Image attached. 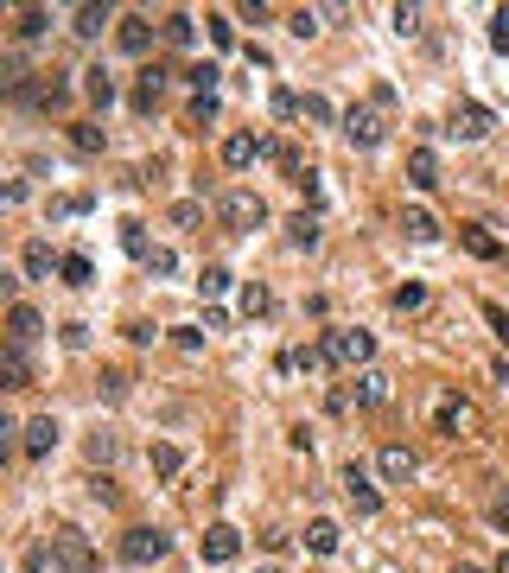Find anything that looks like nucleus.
Segmentation results:
<instances>
[{"label":"nucleus","mask_w":509,"mask_h":573,"mask_svg":"<svg viewBox=\"0 0 509 573\" xmlns=\"http://www.w3.org/2000/svg\"><path fill=\"white\" fill-rule=\"evenodd\" d=\"M121 249H128V255H140V262H147V236H140V223H121Z\"/></svg>","instance_id":"nucleus-39"},{"label":"nucleus","mask_w":509,"mask_h":573,"mask_svg":"<svg viewBox=\"0 0 509 573\" xmlns=\"http://www.w3.org/2000/svg\"><path fill=\"white\" fill-rule=\"evenodd\" d=\"M242 312H249V319H268V312H274V293L261 287V281H249V287H242Z\"/></svg>","instance_id":"nucleus-28"},{"label":"nucleus","mask_w":509,"mask_h":573,"mask_svg":"<svg viewBox=\"0 0 509 573\" xmlns=\"http://www.w3.org/2000/svg\"><path fill=\"white\" fill-rule=\"evenodd\" d=\"M287 242H293V249H319V217H312V211L287 217Z\"/></svg>","instance_id":"nucleus-26"},{"label":"nucleus","mask_w":509,"mask_h":573,"mask_svg":"<svg viewBox=\"0 0 509 573\" xmlns=\"http://www.w3.org/2000/svg\"><path fill=\"white\" fill-rule=\"evenodd\" d=\"M172 344H179V351H204V332L198 325H172Z\"/></svg>","instance_id":"nucleus-43"},{"label":"nucleus","mask_w":509,"mask_h":573,"mask_svg":"<svg viewBox=\"0 0 509 573\" xmlns=\"http://www.w3.org/2000/svg\"><path fill=\"white\" fill-rule=\"evenodd\" d=\"M20 268L32 274V281H51V268H64V262H58V255H51V242H26Z\"/></svg>","instance_id":"nucleus-21"},{"label":"nucleus","mask_w":509,"mask_h":573,"mask_svg":"<svg viewBox=\"0 0 509 573\" xmlns=\"http://www.w3.org/2000/svg\"><path fill=\"white\" fill-rule=\"evenodd\" d=\"M376 465H382V478H389V484H408V478L420 472V459L408 453V446H382V459H376Z\"/></svg>","instance_id":"nucleus-16"},{"label":"nucleus","mask_w":509,"mask_h":573,"mask_svg":"<svg viewBox=\"0 0 509 573\" xmlns=\"http://www.w3.org/2000/svg\"><path fill=\"white\" fill-rule=\"evenodd\" d=\"M83 96H90L96 109H109V102H115V77L102 71V64H90V71H83Z\"/></svg>","instance_id":"nucleus-25"},{"label":"nucleus","mask_w":509,"mask_h":573,"mask_svg":"<svg viewBox=\"0 0 509 573\" xmlns=\"http://www.w3.org/2000/svg\"><path fill=\"white\" fill-rule=\"evenodd\" d=\"M198 554H204V567H230L236 554H242V529L210 523V529H204V542H198Z\"/></svg>","instance_id":"nucleus-7"},{"label":"nucleus","mask_w":509,"mask_h":573,"mask_svg":"<svg viewBox=\"0 0 509 573\" xmlns=\"http://www.w3.org/2000/svg\"><path fill=\"white\" fill-rule=\"evenodd\" d=\"M338 484H344V497H350V510H357V516H376V510H382V491L370 484V472H363L357 459L344 465V478H338Z\"/></svg>","instance_id":"nucleus-8"},{"label":"nucleus","mask_w":509,"mask_h":573,"mask_svg":"<svg viewBox=\"0 0 509 573\" xmlns=\"http://www.w3.org/2000/svg\"><path fill=\"white\" fill-rule=\"evenodd\" d=\"M325 351L338 370H370L376 357V332H357V325H344V332H325Z\"/></svg>","instance_id":"nucleus-3"},{"label":"nucleus","mask_w":509,"mask_h":573,"mask_svg":"<svg viewBox=\"0 0 509 573\" xmlns=\"http://www.w3.org/2000/svg\"><path fill=\"white\" fill-rule=\"evenodd\" d=\"M389 395H395V382H389V370H376V363H370V370H357V382H350V402H357V408H382Z\"/></svg>","instance_id":"nucleus-9"},{"label":"nucleus","mask_w":509,"mask_h":573,"mask_svg":"<svg viewBox=\"0 0 509 573\" xmlns=\"http://www.w3.org/2000/svg\"><path fill=\"white\" fill-rule=\"evenodd\" d=\"M58 274H64V287H90V274H96V268H90V255H64V268H58Z\"/></svg>","instance_id":"nucleus-32"},{"label":"nucleus","mask_w":509,"mask_h":573,"mask_svg":"<svg viewBox=\"0 0 509 573\" xmlns=\"http://www.w3.org/2000/svg\"><path fill=\"white\" fill-rule=\"evenodd\" d=\"M484 325H490V332H497V338L509 344V312H503L497 300H484Z\"/></svg>","instance_id":"nucleus-42"},{"label":"nucleus","mask_w":509,"mask_h":573,"mask_svg":"<svg viewBox=\"0 0 509 573\" xmlns=\"http://www.w3.org/2000/svg\"><path fill=\"white\" fill-rule=\"evenodd\" d=\"M32 338H45V319H39V306L13 300V306H7V344H32Z\"/></svg>","instance_id":"nucleus-10"},{"label":"nucleus","mask_w":509,"mask_h":573,"mask_svg":"<svg viewBox=\"0 0 509 573\" xmlns=\"http://www.w3.org/2000/svg\"><path fill=\"white\" fill-rule=\"evenodd\" d=\"M490 573H509V548H503V554H497V567H490Z\"/></svg>","instance_id":"nucleus-51"},{"label":"nucleus","mask_w":509,"mask_h":573,"mask_svg":"<svg viewBox=\"0 0 509 573\" xmlns=\"http://www.w3.org/2000/svg\"><path fill=\"white\" fill-rule=\"evenodd\" d=\"M45 26H51L45 7H20V39H45Z\"/></svg>","instance_id":"nucleus-34"},{"label":"nucleus","mask_w":509,"mask_h":573,"mask_svg":"<svg viewBox=\"0 0 509 573\" xmlns=\"http://www.w3.org/2000/svg\"><path fill=\"white\" fill-rule=\"evenodd\" d=\"M172 223H179V230H198V223H204V204H198V198L172 204Z\"/></svg>","instance_id":"nucleus-37"},{"label":"nucleus","mask_w":509,"mask_h":573,"mask_svg":"<svg viewBox=\"0 0 509 573\" xmlns=\"http://www.w3.org/2000/svg\"><path fill=\"white\" fill-rule=\"evenodd\" d=\"M102 395H109V402H121V395H128V376L109 370V376H102Z\"/></svg>","instance_id":"nucleus-49"},{"label":"nucleus","mask_w":509,"mask_h":573,"mask_svg":"<svg viewBox=\"0 0 509 573\" xmlns=\"http://www.w3.org/2000/svg\"><path fill=\"white\" fill-rule=\"evenodd\" d=\"M389 306H395V312H420V306H427V287H420V281H401V287L389 293Z\"/></svg>","instance_id":"nucleus-29"},{"label":"nucleus","mask_w":509,"mask_h":573,"mask_svg":"<svg viewBox=\"0 0 509 573\" xmlns=\"http://www.w3.org/2000/svg\"><path fill=\"white\" fill-rule=\"evenodd\" d=\"M83 211H90V198H58L51 204V217H83Z\"/></svg>","instance_id":"nucleus-48"},{"label":"nucleus","mask_w":509,"mask_h":573,"mask_svg":"<svg viewBox=\"0 0 509 573\" xmlns=\"http://www.w3.org/2000/svg\"><path fill=\"white\" fill-rule=\"evenodd\" d=\"M198 293H204V300H223V293H230V268H204L198 274Z\"/></svg>","instance_id":"nucleus-33"},{"label":"nucleus","mask_w":509,"mask_h":573,"mask_svg":"<svg viewBox=\"0 0 509 573\" xmlns=\"http://www.w3.org/2000/svg\"><path fill=\"white\" fill-rule=\"evenodd\" d=\"M319 20H325L319 7H293V13H287V32H293V39H312V32H319Z\"/></svg>","instance_id":"nucleus-31"},{"label":"nucleus","mask_w":509,"mask_h":573,"mask_svg":"<svg viewBox=\"0 0 509 573\" xmlns=\"http://www.w3.org/2000/svg\"><path fill=\"white\" fill-rule=\"evenodd\" d=\"M268 109H274L280 121H293V115H300V96H293V90H274V96H268Z\"/></svg>","instance_id":"nucleus-41"},{"label":"nucleus","mask_w":509,"mask_h":573,"mask_svg":"<svg viewBox=\"0 0 509 573\" xmlns=\"http://www.w3.org/2000/svg\"><path fill=\"white\" fill-rule=\"evenodd\" d=\"M58 433H64V427L51 421V414H32V421H26V440H20V453H26V459H45L51 446H58Z\"/></svg>","instance_id":"nucleus-13"},{"label":"nucleus","mask_w":509,"mask_h":573,"mask_svg":"<svg viewBox=\"0 0 509 573\" xmlns=\"http://www.w3.org/2000/svg\"><path fill=\"white\" fill-rule=\"evenodd\" d=\"M408 185H414V191H433V185H440V160H433V147H414V153H408Z\"/></svg>","instance_id":"nucleus-17"},{"label":"nucleus","mask_w":509,"mask_h":573,"mask_svg":"<svg viewBox=\"0 0 509 573\" xmlns=\"http://www.w3.org/2000/svg\"><path fill=\"white\" fill-rule=\"evenodd\" d=\"M471 421H478V408H471L459 389H446L440 402H433V433H446V440H459V433H465Z\"/></svg>","instance_id":"nucleus-6"},{"label":"nucleus","mask_w":509,"mask_h":573,"mask_svg":"<svg viewBox=\"0 0 509 573\" xmlns=\"http://www.w3.org/2000/svg\"><path fill=\"white\" fill-rule=\"evenodd\" d=\"M102 26H109V7H96V0H83V7L70 13V32H77V39H96Z\"/></svg>","instance_id":"nucleus-24"},{"label":"nucleus","mask_w":509,"mask_h":573,"mask_svg":"<svg viewBox=\"0 0 509 573\" xmlns=\"http://www.w3.org/2000/svg\"><path fill=\"white\" fill-rule=\"evenodd\" d=\"M338 128H344V141L357 147V153H376L382 141H389V121H382V109H376V102H357V109H344V121H338Z\"/></svg>","instance_id":"nucleus-1"},{"label":"nucleus","mask_w":509,"mask_h":573,"mask_svg":"<svg viewBox=\"0 0 509 573\" xmlns=\"http://www.w3.org/2000/svg\"><path fill=\"white\" fill-rule=\"evenodd\" d=\"M389 26L408 39V32H420V7H389Z\"/></svg>","instance_id":"nucleus-38"},{"label":"nucleus","mask_w":509,"mask_h":573,"mask_svg":"<svg viewBox=\"0 0 509 573\" xmlns=\"http://www.w3.org/2000/svg\"><path fill=\"white\" fill-rule=\"evenodd\" d=\"M223 223H230V230H261V223H268V198H261V191H249V185H236V191H223Z\"/></svg>","instance_id":"nucleus-4"},{"label":"nucleus","mask_w":509,"mask_h":573,"mask_svg":"<svg viewBox=\"0 0 509 573\" xmlns=\"http://www.w3.org/2000/svg\"><path fill=\"white\" fill-rule=\"evenodd\" d=\"M166 39L172 45H191V13H166Z\"/></svg>","instance_id":"nucleus-40"},{"label":"nucleus","mask_w":509,"mask_h":573,"mask_svg":"<svg viewBox=\"0 0 509 573\" xmlns=\"http://www.w3.org/2000/svg\"><path fill=\"white\" fill-rule=\"evenodd\" d=\"M153 478H179L185 472V446H172V440H153Z\"/></svg>","instance_id":"nucleus-22"},{"label":"nucleus","mask_w":509,"mask_h":573,"mask_svg":"<svg viewBox=\"0 0 509 573\" xmlns=\"http://www.w3.org/2000/svg\"><path fill=\"white\" fill-rule=\"evenodd\" d=\"M401 230H408L414 242H440L446 230H440V217H433V211H408V217H401Z\"/></svg>","instance_id":"nucleus-27"},{"label":"nucleus","mask_w":509,"mask_h":573,"mask_svg":"<svg viewBox=\"0 0 509 573\" xmlns=\"http://www.w3.org/2000/svg\"><path fill=\"white\" fill-rule=\"evenodd\" d=\"M115 459V433H96L90 440V465H109Z\"/></svg>","instance_id":"nucleus-45"},{"label":"nucleus","mask_w":509,"mask_h":573,"mask_svg":"<svg viewBox=\"0 0 509 573\" xmlns=\"http://www.w3.org/2000/svg\"><path fill=\"white\" fill-rule=\"evenodd\" d=\"M452 573H478V567H452Z\"/></svg>","instance_id":"nucleus-52"},{"label":"nucleus","mask_w":509,"mask_h":573,"mask_svg":"<svg viewBox=\"0 0 509 573\" xmlns=\"http://www.w3.org/2000/svg\"><path fill=\"white\" fill-rule=\"evenodd\" d=\"M338 542H344V529L331 523V516H319V523H306V548H312V554H338Z\"/></svg>","instance_id":"nucleus-23"},{"label":"nucleus","mask_w":509,"mask_h":573,"mask_svg":"<svg viewBox=\"0 0 509 573\" xmlns=\"http://www.w3.org/2000/svg\"><path fill=\"white\" fill-rule=\"evenodd\" d=\"M0 376H7V389H26V382H32L26 344H0Z\"/></svg>","instance_id":"nucleus-18"},{"label":"nucleus","mask_w":509,"mask_h":573,"mask_svg":"<svg viewBox=\"0 0 509 573\" xmlns=\"http://www.w3.org/2000/svg\"><path fill=\"white\" fill-rule=\"evenodd\" d=\"M446 134H459V141H484V134H490V109H478V102H459Z\"/></svg>","instance_id":"nucleus-14"},{"label":"nucleus","mask_w":509,"mask_h":573,"mask_svg":"<svg viewBox=\"0 0 509 573\" xmlns=\"http://www.w3.org/2000/svg\"><path fill=\"white\" fill-rule=\"evenodd\" d=\"M490 523H497V529H503V535H509V491H503V497H497V503H490Z\"/></svg>","instance_id":"nucleus-50"},{"label":"nucleus","mask_w":509,"mask_h":573,"mask_svg":"<svg viewBox=\"0 0 509 573\" xmlns=\"http://www.w3.org/2000/svg\"><path fill=\"white\" fill-rule=\"evenodd\" d=\"M300 115H306V121H319V128H325V121H344L325 96H300Z\"/></svg>","instance_id":"nucleus-35"},{"label":"nucleus","mask_w":509,"mask_h":573,"mask_svg":"<svg viewBox=\"0 0 509 573\" xmlns=\"http://www.w3.org/2000/svg\"><path fill=\"white\" fill-rule=\"evenodd\" d=\"M160 96H166V71H160V64H147V71H140V83H134V109L153 115V109H160Z\"/></svg>","instance_id":"nucleus-15"},{"label":"nucleus","mask_w":509,"mask_h":573,"mask_svg":"<svg viewBox=\"0 0 509 573\" xmlns=\"http://www.w3.org/2000/svg\"><path fill=\"white\" fill-rule=\"evenodd\" d=\"M115 39H121L128 58H147V51H153V20H147V13H128V20L115 26Z\"/></svg>","instance_id":"nucleus-12"},{"label":"nucleus","mask_w":509,"mask_h":573,"mask_svg":"<svg viewBox=\"0 0 509 573\" xmlns=\"http://www.w3.org/2000/svg\"><path fill=\"white\" fill-rule=\"evenodd\" d=\"M490 45L509 51V7H497V20H490Z\"/></svg>","instance_id":"nucleus-46"},{"label":"nucleus","mask_w":509,"mask_h":573,"mask_svg":"<svg viewBox=\"0 0 509 573\" xmlns=\"http://www.w3.org/2000/svg\"><path fill=\"white\" fill-rule=\"evenodd\" d=\"M459 242H465V249H471V255H478V262H497V255H503V242H497V236H490V230H484V223H465V230H459Z\"/></svg>","instance_id":"nucleus-20"},{"label":"nucleus","mask_w":509,"mask_h":573,"mask_svg":"<svg viewBox=\"0 0 509 573\" xmlns=\"http://www.w3.org/2000/svg\"><path fill=\"white\" fill-rule=\"evenodd\" d=\"M51 561H58V573H96V548H90V535H83L77 523L51 529Z\"/></svg>","instance_id":"nucleus-2"},{"label":"nucleus","mask_w":509,"mask_h":573,"mask_svg":"<svg viewBox=\"0 0 509 573\" xmlns=\"http://www.w3.org/2000/svg\"><path fill=\"white\" fill-rule=\"evenodd\" d=\"M255 573H280V567H255Z\"/></svg>","instance_id":"nucleus-53"},{"label":"nucleus","mask_w":509,"mask_h":573,"mask_svg":"<svg viewBox=\"0 0 509 573\" xmlns=\"http://www.w3.org/2000/svg\"><path fill=\"white\" fill-rule=\"evenodd\" d=\"M261 153H274L261 134H230V141H223V166H230V172H249Z\"/></svg>","instance_id":"nucleus-11"},{"label":"nucleus","mask_w":509,"mask_h":573,"mask_svg":"<svg viewBox=\"0 0 509 573\" xmlns=\"http://www.w3.org/2000/svg\"><path fill=\"white\" fill-rule=\"evenodd\" d=\"M147 274H179V255H172V249H153V255H147Z\"/></svg>","instance_id":"nucleus-44"},{"label":"nucleus","mask_w":509,"mask_h":573,"mask_svg":"<svg viewBox=\"0 0 509 573\" xmlns=\"http://www.w3.org/2000/svg\"><path fill=\"white\" fill-rule=\"evenodd\" d=\"M70 147H77V153H102L109 141H102V128H90V121H70Z\"/></svg>","instance_id":"nucleus-30"},{"label":"nucleus","mask_w":509,"mask_h":573,"mask_svg":"<svg viewBox=\"0 0 509 573\" xmlns=\"http://www.w3.org/2000/svg\"><path fill=\"white\" fill-rule=\"evenodd\" d=\"M280 370H306V376H319V370H331V351H325V344H300V351L280 357Z\"/></svg>","instance_id":"nucleus-19"},{"label":"nucleus","mask_w":509,"mask_h":573,"mask_svg":"<svg viewBox=\"0 0 509 573\" xmlns=\"http://www.w3.org/2000/svg\"><path fill=\"white\" fill-rule=\"evenodd\" d=\"M166 554H172L166 529H128V535H121V561H128V567H160Z\"/></svg>","instance_id":"nucleus-5"},{"label":"nucleus","mask_w":509,"mask_h":573,"mask_svg":"<svg viewBox=\"0 0 509 573\" xmlns=\"http://www.w3.org/2000/svg\"><path fill=\"white\" fill-rule=\"evenodd\" d=\"M210 45H217V51H230V45H236V26H230V13H210Z\"/></svg>","instance_id":"nucleus-36"},{"label":"nucleus","mask_w":509,"mask_h":573,"mask_svg":"<svg viewBox=\"0 0 509 573\" xmlns=\"http://www.w3.org/2000/svg\"><path fill=\"white\" fill-rule=\"evenodd\" d=\"M204 121H217V96H198V102H191V128H204Z\"/></svg>","instance_id":"nucleus-47"}]
</instances>
